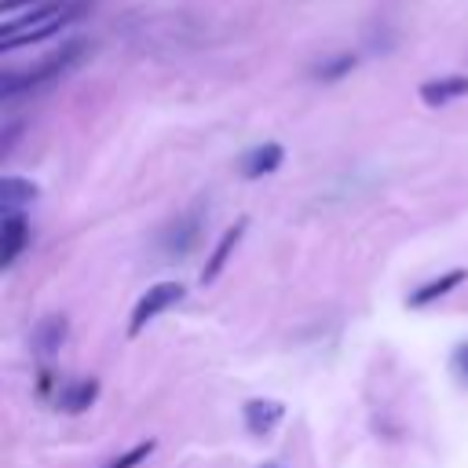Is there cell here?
Segmentation results:
<instances>
[{
  "instance_id": "1",
  "label": "cell",
  "mask_w": 468,
  "mask_h": 468,
  "mask_svg": "<svg viewBox=\"0 0 468 468\" xmlns=\"http://www.w3.org/2000/svg\"><path fill=\"white\" fill-rule=\"evenodd\" d=\"M84 51H88V40H66V44H58L51 55H44L37 66L18 69V73H4V77H0V99H11V95H18V91L40 88V84H48V80H58L62 73H69V69L84 58Z\"/></svg>"
},
{
  "instance_id": "12",
  "label": "cell",
  "mask_w": 468,
  "mask_h": 468,
  "mask_svg": "<svg viewBox=\"0 0 468 468\" xmlns=\"http://www.w3.org/2000/svg\"><path fill=\"white\" fill-rule=\"evenodd\" d=\"M197 230H201L197 219H176V223H168V230L161 234V249H165L168 256H186V252L194 249V241H197Z\"/></svg>"
},
{
  "instance_id": "13",
  "label": "cell",
  "mask_w": 468,
  "mask_h": 468,
  "mask_svg": "<svg viewBox=\"0 0 468 468\" xmlns=\"http://www.w3.org/2000/svg\"><path fill=\"white\" fill-rule=\"evenodd\" d=\"M77 11L80 7H69V11H62L58 18H51V22H44V26H37V29H29V33H18V37H7L4 44H0V51H15V48H22V44H37V40H48V37H55L62 26H69L73 18H77Z\"/></svg>"
},
{
  "instance_id": "15",
  "label": "cell",
  "mask_w": 468,
  "mask_h": 468,
  "mask_svg": "<svg viewBox=\"0 0 468 468\" xmlns=\"http://www.w3.org/2000/svg\"><path fill=\"white\" fill-rule=\"evenodd\" d=\"M154 450H157V442H154V439H146V442H135L132 450H124L121 457H113L106 468H139V464H143V461H146Z\"/></svg>"
},
{
  "instance_id": "5",
  "label": "cell",
  "mask_w": 468,
  "mask_h": 468,
  "mask_svg": "<svg viewBox=\"0 0 468 468\" xmlns=\"http://www.w3.org/2000/svg\"><path fill=\"white\" fill-rule=\"evenodd\" d=\"M95 395H99V380H95V377H77V380H69V384H62V388L55 391V406H58L62 413L77 417V413H84V410L95 402Z\"/></svg>"
},
{
  "instance_id": "17",
  "label": "cell",
  "mask_w": 468,
  "mask_h": 468,
  "mask_svg": "<svg viewBox=\"0 0 468 468\" xmlns=\"http://www.w3.org/2000/svg\"><path fill=\"white\" fill-rule=\"evenodd\" d=\"M267 468H278V464H267Z\"/></svg>"
},
{
  "instance_id": "9",
  "label": "cell",
  "mask_w": 468,
  "mask_h": 468,
  "mask_svg": "<svg viewBox=\"0 0 468 468\" xmlns=\"http://www.w3.org/2000/svg\"><path fill=\"white\" fill-rule=\"evenodd\" d=\"M245 219H238L234 227H227L223 230V238L216 241V249L208 252V260H205V267H201V282H216L219 278V271L227 267V260H230V252L238 249V241H241V234H245Z\"/></svg>"
},
{
  "instance_id": "8",
  "label": "cell",
  "mask_w": 468,
  "mask_h": 468,
  "mask_svg": "<svg viewBox=\"0 0 468 468\" xmlns=\"http://www.w3.org/2000/svg\"><path fill=\"white\" fill-rule=\"evenodd\" d=\"M464 95H468V77L464 73H446V77H435V80L420 84V99L428 106H446V102H457Z\"/></svg>"
},
{
  "instance_id": "6",
  "label": "cell",
  "mask_w": 468,
  "mask_h": 468,
  "mask_svg": "<svg viewBox=\"0 0 468 468\" xmlns=\"http://www.w3.org/2000/svg\"><path fill=\"white\" fill-rule=\"evenodd\" d=\"M282 161H285L282 143H263V146H256V150H249V154L241 157L238 172H241L245 179H263V176L278 172V168H282Z\"/></svg>"
},
{
  "instance_id": "14",
  "label": "cell",
  "mask_w": 468,
  "mask_h": 468,
  "mask_svg": "<svg viewBox=\"0 0 468 468\" xmlns=\"http://www.w3.org/2000/svg\"><path fill=\"white\" fill-rule=\"evenodd\" d=\"M355 62H358V58L344 51V55H336V58H329V62H318V66H314V77H318V80H340L344 73L355 69Z\"/></svg>"
},
{
  "instance_id": "10",
  "label": "cell",
  "mask_w": 468,
  "mask_h": 468,
  "mask_svg": "<svg viewBox=\"0 0 468 468\" xmlns=\"http://www.w3.org/2000/svg\"><path fill=\"white\" fill-rule=\"evenodd\" d=\"M464 278H468V271H464V267H453V271H446V274H439V278L417 285V289L406 296V303H410V307H428V303H435L439 296H446L450 289H457Z\"/></svg>"
},
{
  "instance_id": "2",
  "label": "cell",
  "mask_w": 468,
  "mask_h": 468,
  "mask_svg": "<svg viewBox=\"0 0 468 468\" xmlns=\"http://www.w3.org/2000/svg\"><path fill=\"white\" fill-rule=\"evenodd\" d=\"M183 296H186V285H183V282H176V278L154 282V285L135 300V307H132V314H128V336H139V333L146 329V322H154L157 314H165L168 307H176Z\"/></svg>"
},
{
  "instance_id": "16",
  "label": "cell",
  "mask_w": 468,
  "mask_h": 468,
  "mask_svg": "<svg viewBox=\"0 0 468 468\" xmlns=\"http://www.w3.org/2000/svg\"><path fill=\"white\" fill-rule=\"evenodd\" d=\"M22 4H33V0H4L0 11H11V7H22Z\"/></svg>"
},
{
  "instance_id": "7",
  "label": "cell",
  "mask_w": 468,
  "mask_h": 468,
  "mask_svg": "<svg viewBox=\"0 0 468 468\" xmlns=\"http://www.w3.org/2000/svg\"><path fill=\"white\" fill-rule=\"evenodd\" d=\"M241 417H245V428H249L252 435H267V431H274V424L285 417V406H282L278 399H249L245 410H241Z\"/></svg>"
},
{
  "instance_id": "11",
  "label": "cell",
  "mask_w": 468,
  "mask_h": 468,
  "mask_svg": "<svg viewBox=\"0 0 468 468\" xmlns=\"http://www.w3.org/2000/svg\"><path fill=\"white\" fill-rule=\"evenodd\" d=\"M37 201V183L22 176H4L0 179V212H22V205Z\"/></svg>"
},
{
  "instance_id": "4",
  "label": "cell",
  "mask_w": 468,
  "mask_h": 468,
  "mask_svg": "<svg viewBox=\"0 0 468 468\" xmlns=\"http://www.w3.org/2000/svg\"><path fill=\"white\" fill-rule=\"evenodd\" d=\"M26 245H29V219L22 212H4V223H0V267L7 271Z\"/></svg>"
},
{
  "instance_id": "3",
  "label": "cell",
  "mask_w": 468,
  "mask_h": 468,
  "mask_svg": "<svg viewBox=\"0 0 468 468\" xmlns=\"http://www.w3.org/2000/svg\"><path fill=\"white\" fill-rule=\"evenodd\" d=\"M66 333H69V318H66V314H48V318H40V322L33 325V333H29L33 355H37V358L58 355V347L66 344Z\"/></svg>"
}]
</instances>
